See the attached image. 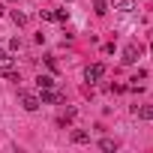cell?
<instances>
[{
  "instance_id": "cell-10",
  "label": "cell",
  "mask_w": 153,
  "mask_h": 153,
  "mask_svg": "<svg viewBox=\"0 0 153 153\" xmlns=\"http://www.w3.org/2000/svg\"><path fill=\"white\" fill-rule=\"evenodd\" d=\"M99 147H102L105 153H111V150H117V141H114V138H102V141H99Z\"/></svg>"
},
{
  "instance_id": "cell-7",
  "label": "cell",
  "mask_w": 153,
  "mask_h": 153,
  "mask_svg": "<svg viewBox=\"0 0 153 153\" xmlns=\"http://www.w3.org/2000/svg\"><path fill=\"white\" fill-rule=\"evenodd\" d=\"M135 114H138L141 120H153V105H141V108L135 105Z\"/></svg>"
},
{
  "instance_id": "cell-2",
  "label": "cell",
  "mask_w": 153,
  "mask_h": 153,
  "mask_svg": "<svg viewBox=\"0 0 153 153\" xmlns=\"http://www.w3.org/2000/svg\"><path fill=\"white\" fill-rule=\"evenodd\" d=\"M138 57H141V45H138V42H129V45L123 48V63H135Z\"/></svg>"
},
{
  "instance_id": "cell-11",
  "label": "cell",
  "mask_w": 153,
  "mask_h": 153,
  "mask_svg": "<svg viewBox=\"0 0 153 153\" xmlns=\"http://www.w3.org/2000/svg\"><path fill=\"white\" fill-rule=\"evenodd\" d=\"M54 21L66 24V21H69V9H57V12H54Z\"/></svg>"
},
{
  "instance_id": "cell-13",
  "label": "cell",
  "mask_w": 153,
  "mask_h": 153,
  "mask_svg": "<svg viewBox=\"0 0 153 153\" xmlns=\"http://www.w3.org/2000/svg\"><path fill=\"white\" fill-rule=\"evenodd\" d=\"M12 21H15V24H18V27H21V24H27V15H24V12H18V9H15V12H12Z\"/></svg>"
},
{
  "instance_id": "cell-8",
  "label": "cell",
  "mask_w": 153,
  "mask_h": 153,
  "mask_svg": "<svg viewBox=\"0 0 153 153\" xmlns=\"http://www.w3.org/2000/svg\"><path fill=\"white\" fill-rule=\"evenodd\" d=\"M36 87L42 90V87H54V78H51V75H39V78H36Z\"/></svg>"
},
{
  "instance_id": "cell-1",
  "label": "cell",
  "mask_w": 153,
  "mask_h": 153,
  "mask_svg": "<svg viewBox=\"0 0 153 153\" xmlns=\"http://www.w3.org/2000/svg\"><path fill=\"white\" fill-rule=\"evenodd\" d=\"M0 75H6V78L18 81V72H15V60L9 54H0Z\"/></svg>"
},
{
  "instance_id": "cell-9",
  "label": "cell",
  "mask_w": 153,
  "mask_h": 153,
  "mask_svg": "<svg viewBox=\"0 0 153 153\" xmlns=\"http://www.w3.org/2000/svg\"><path fill=\"white\" fill-rule=\"evenodd\" d=\"M72 120H75V108H66V114H63V117H60L57 123H60V126H69Z\"/></svg>"
},
{
  "instance_id": "cell-3",
  "label": "cell",
  "mask_w": 153,
  "mask_h": 153,
  "mask_svg": "<svg viewBox=\"0 0 153 153\" xmlns=\"http://www.w3.org/2000/svg\"><path fill=\"white\" fill-rule=\"evenodd\" d=\"M102 75H105V66H102V63H93V66L84 69V78H87V81H99Z\"/></svg>"
},
{
  "instance_id": "cell-12",
  "label": "cell",
  "mask_w": 153,
  "mask_h": 153,
  "mask_svg": "<svg viewBox=\"0 0 153 153\" xmlns=\"http://www.w3.org/2000/svg\"><path fill=\"white\" fill-rule=\"evenodd\" d=\"M93 6H96L99 15H105V12H108V0H93Z\"/></svg>"
},
{
  "instance_id": "cell-15",
  "label": "cell",
  "mask_w": 153,
  "mask_h": 153,
  "mask_svg": "<svg viewBox=\"0 0 153 153\" xmlns=\"http://www.w3.org/2000/svg\"><path fill=\"white\" fill-rule=\"evenodd\" d=\"M150 51H153V42H150Z\"/></svg>"
},
{
  "instance_id": "cell-5",
  "label": "cell",
  "mask_w": 153,
  "mask_h": 153,
  "mask_svg": "<svg viewBox=\"0 0 153 153\" xmlns=\"http://www.w3.org/2000/svg\"><path fill=\"white\" fill-rule=\"evenodd\" d=\"M111 6H114V9H120V12H132V9H135V0H114Z\"/></svg>"
},
{
  "instance_id": "cell-14",
  "label": "cell",
  "mask_w": 153,
  "mask_h": 153,
  "mask_svg": "<svg viewBox=\"0 0 153 153\" xmlns=\"http://www.w3.org/2000/svg\"><path fill=\"white\" fill-rule=\"evenodd\" d=\"M3 12H6V9H3V6H0V18H3Z\"/></svg>"
},
{
  "instance_id": "cell-6",
  "label": "cell",
  "mask_w": 153,
  "mask_h": 153,
  "mask_svg": "<svg viewBox=\"0 0 153 153\" xmlns=\"http://www.w3.org/2000/svg\"><path fill=\"white\" fill-rule=\"evenodd\" d=\"M72 141H75V144H87V141H90V132H87V129H75V132H72Z\"/></svg>"
},
{
  "instance_id": "cell-4",
  "label": "cell",
  "mask_w": 153,
  "mask_h": 153,
  "mask_svg": "<svg viewBox=\"0 0 153 153\" xmlns=\"http://www.w3.org/2000/svg\"><path fill=\"white\" fill-rule=\"evenodd\" d=\"M21 105H24L27 111H36L42 102H39V96H33V93H21Z\"/></svg>"
}]
</instances>
